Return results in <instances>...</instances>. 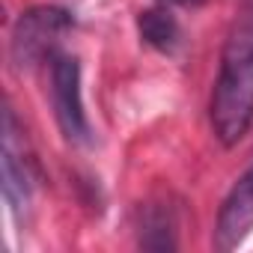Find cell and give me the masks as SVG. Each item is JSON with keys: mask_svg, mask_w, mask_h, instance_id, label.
I'll use <instances>...</instances> for the list:
<instances>
[{"mask_svg": "<svg viewBox=\"0 0 253 253\" xmlns=\"http://www.w3.org/2000/svg\"><path fill=\"white\" fill-rule=\"evenodd\" d=\"M253 125V9L244 12L223 45L211 92V128L223 146H235Z\"/></svg>", "mask_w": 253, "mask_h": 253, "instance_id": "obj_1", "label": "cell"}, {"mask_svg": "<svg viewBox=\"0 0 253 253\" xmlns=\"http://www.w3.org/2000/svg\"><path fill=\"white\" fill-rule=\"evenodd\" d=\"M72 27H75L72 15L60 6H36V9L21 12L12 30V45H9L12 63L18 69H30L36 63L54 60L60 54L57 45Z\"/></svg>", "mask_w": 253, "mask_h": 253, "instance_id": "obj_2", "label": "cell"}, {"mask_svg": "<svg viewBox=\"0 0 253 253\" xmlns=\"http://www.w3.org/2000/svg\"><path fill=\"white\" fill-rule=\"evenodd\" d=\"M51 104H54V116L66 140L86 143L89 122H86L84 98H81V66L69 54H57L51 60Z\"/></svg>", "mask_w": 253, "mask_h": 253, "instance_id": "obj_3", "label": "cell"}, {"mask_svg": "<svg viewBox=\"0 0 253 253\" xmlns=\"http://www.w3.org/2000/svg\"><path fill=\"white\" fill-rule=\"evenodd\" d=\"M253 229V161L250 167L238 176V182L229 188L217 223H214V247L217 250H232L238 247Z\"/></svg>", "mask_w": 253, "mask_h": 253, "instance_id": "obj_4", "label": "cell"}, {"mask_svg": "<svg viewBox=\"0 0 253 253\" xmlns=\"http://www.w3.org/2000/svg\"><path fill=\"white\" fill-rule=\"evenodd\" d=\"M137 27H140L143 42H146V45H152L155 51H161V54H173V51L179 48L182 30H179V21L173 18V12L167 9V3H161V6H155V9H146V12H140Z\"/></svg>", "mask_w": 253, "mask_h": 253, "instance_id": "obj_5", "label": "cell"}, {"mask_svg": "<svg viewBox=\"0 0 253 253\" xmlns=\"http://www.w3.org/2000/svg\"><path fill=\"white\" fill-rule=\"evenodd\" d=\"M3 197L15 214H21L30 203V173L24 161H18L12 140L3 137Z\"/></svg>", "mask_w": 253, "mask_h": 253, "instance_id": "obj_6", "label": "cell"}, {"mask_svg": "<svg viewBox=\"0 0 253 253\" xmlns=\"http://www.w3.org/2000/svg\"><path fill=\"white\" fill-rule=\"evenodd\" d=\"M173 214L164 206H146L143 220H140V247L146 250H173L176 238H173Z\"/></svg>", "mask_w": 253, "mask_h": 253, "instance_id": "obj_7", "label": "cell"}, {"mask_svg": "<svg viewBox=\"0 0 253 253\" xmlns=\"http://www.w3.org/2000/svg\"><path fill=\"white\" fill-rule=\"evenodd\" d=\"M161 3H173V6H197L203 0H161Z\"/></svg>", "mask_w": 253, "mask_h": 253, "instance_id": "obj_8", "label": "cell"}]
</instances>
